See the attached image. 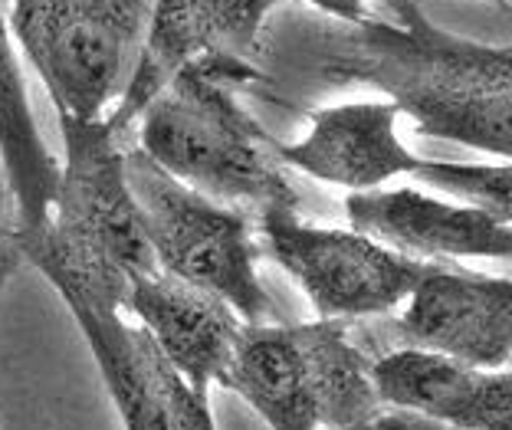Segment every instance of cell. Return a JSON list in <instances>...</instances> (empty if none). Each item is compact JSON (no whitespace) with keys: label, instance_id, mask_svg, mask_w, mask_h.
<instances>
[{"label":"cell","instance_id":"6da1fadb","mask_svg":"<svg viewBox=\"0 0 512 430\" xmlns=\"http://www.w3.org/2000/svg\"><path fill=\"white\" fill-rule=\"evenodd\" d=\"M394 20L345 23L332 73L378 89L417 135L512 158V46H486L430 23L411 0Z\"/></svg>","mask_w":512,"mask_h":430},{"label":"cell","instance_id":"7a4b0ae2","mask_svg":"<svg viewBox=\"0 0 512 430\" xmlns=\"http://www.w3.org/2000/svg\"><path fill=\"white\" fill-rule=\"evenodd\" d=\"M63 132L60 188L46 224L17 227L20 257L69 306L125 309L138 276L158 270L128 181V135L112 119L56 115Z\"/></svg>","mask_w":512,"mask_h":430},{"label":"cell","instance_id":"3957f363","mask_svg":"<svg viewBox=\"0 0 512 430\" xmlns=\"http://www.w3.org/2000/svg\"><path fill=\"white\" fill-rule=\"evenodd\" d=\"M234 92L237 83L211 69H181L138 119V148L178 181L253 217L299 211L302 191L279 158V142Z\"/></svg>","mask_w":512,"mask_h":430},{"label":"cell","instance_id":"277c9868","mask_svg":"<svg viewBox=\"0 0 512 430\" xmlns=\"http://www.w3.org/2000/svg\"><path fill=\"white\" fill-rule=\"evenodd\" d=\"M270 430H342L384 404L375 362L355 342L352 322H247L224 375Z\"/></svg>","mask_w":512,"mask_h":430},{"label":"cell","instance_id":"5b68a950","mask_svg":"<svg viewBox=\"0 0 512 430\" xmlns=\"http://www.w3.org/2000/svg\"><path fill=\"white\" fill-rule=\"evenodd\" d=\"M128 181L161 273L211 289L243 322H276L279 306L256 270L263 247L250 211L178 181L138 145L128 148Z\"/></svg>","mask_w":512,"mask_h":430},{"label":"cell","instance_id":"8992f818","mask_svg":"<svg viewBox=\"0 0 512 430\" xmlns=\"http://www.w3.org/2000/svg\"><path fill=\"white\" fill-rule=\"evenodd\" d=\"M151 0H10L20 53L56 115L106 119L145 46Z\"/></svg>","mask_w":512,"mask_h":430},{"label":"cell","instance_id":"52a82bcc","mask_svg":"<svg viewBox=\"0 0 512 430\" xmlns=\"http://www.w3.org/2000/svg\"><path fill=\"white\" fill-rule=\"evenodd\" d=\"M256 230L263 253L293 276L319 319L355 325L394 316L437 266L355 227H312L299 211H266L256 217Z\"/></svg>","mask_w":512,"mask_h":430},{"label":"cell","instance_id":"ba28073f","mask_svg":"<svg viewBox=\"0 0 512 430\" xmlns=\"http://www.w3.org/2000/svg\"><path fill=\"white\" fill-rule=\"evenodd\" d=\"M279 4L283 0H151L145 46L119 106L109 112L112 125L132 132L148 102L188 66H204L237 86L253 79V53Z\"/></svg>","mask_w":512,"mask_h":430},{"label":"cell","instance_id":"9c48e42d","mask_svg":"<svg viewBox=\"0 0 512 430\" xmlns=\"http://www.w3.org/2000/svg\"><path fill=\"white\" fill-rule=\"evenodd\" d=\"M125 430H217L211 398L174 368L145 325L112 306H69Z\"/></svg>","mask_w":512,"mask_h":430},{"label":"cell","instance_id":"30bf717a","mask_svg":"<svg viewBox=\"0 0 512 430\" xmlns=\"http://www.w3.org/2000/svg\"><path fill=\"white\" fill-rule=\"evenodd\" d=\"M391 332L404 348L503 368L512 358V280L437 263L391 316Z\"/></svg>","mask_w":512,"mask_h":430},{"label":"cell","instance_id":"8fae6325","mask_svg":"<svg viewBox=\"0 0 512 430\" xmlns=\"http://www.w3.org/2000/svg\"><path fill=\"white\" fill-rule=\"evenodd\" d=\"M348 224L424 263L512 260V227L483 207L421 188H375L345 197Z\"/></svg>","mask_w":512,"mask_h":430},{"label":"cell","instance_id":"7c38bea8","mask_svg":"<svg viewBox=\"0 0 512 430\" xmlns=\"http://www.w3.org/2000/svg\"><path fill=\"white\" fill-rule=\"evenodd\" d=\"M401 112L391 99L339 102L309 112V129L296 142H279L289 168L322 184L375 191L421 168V155L401 142Z\"/></svg>","mask_w":512,"mask_h":430},{"label":"cell","instance_id":"4fadbf2b","mask_svg":"<svg viewBox=\"0 0 512 430\" xmlns=\"http://www.w3.org/2000/svg\"><path fill=\"white\" fill-rule=\"evenodd\" d=\"M375 381L388 404L447 430H512V371L506 365L483 368L401 345L375 358Z\"/></svg>","mask_w":512,"mask_h":430},{"label":"cell","instance_id":"5bb4252c","mask_svg":"<svg viewBox=\"0 0 512 430\" xmlns=\"http://www.w3.org/2000/svg\"><path fill=\"white\" fill-rule=\"evenodd\" d=\"M125 312L145 325L174 368H181L201 391L224 385L230 358L247 325L227 299L178 276L151 270L132 283Z\"/></svg>","mask_w":512,"mask_h":430},{"label":"cell","instance_id":"9a60e30c","mask_svg":"<svg viewBox=\"0 0 512 430\" xmlns=\"http://www.w3.org/2000/svg\"><path fill=\"white\" fill-rule=\"evenodd\" d=\"M0 168L17 201L20 230L46 224L60 188L63 161L46 145L33 115L20 69V46L4 0H0Z\"/></svg>","mask_w":512,"mask_h":430},{"label":"cell","instance_id":"2e32d148","mask_svg":"<svg viewBox=\"0 0 512 430\" xmlns=\"http://www.w3.org/2000/svg\"><path fill=\"white\" fill-rule=\"evenodd\" d=\"M421 184L490 211L512 227V158L506 161H430L414 171Z\"/></svg>","mask_w":512,"mask_h":430},{"label":"cell","instance_id":"e0dca14e","mask_svg":"<svg viewBox=\"0 0 512 430\" xmlns=\"http://www.w3.org/2000/svg\"><path fill=\"white\" fill-rule=\"evenodd\" d=\"M17 201L10 194V184H7V174L0 171V289L10 280V273L17 270L20 257V247H17Z\"/></svg>","mask_w":512,"mask_h":430},{"label":"cell","instance_id":"ac0fdd59","mask_svg":"<svg viewBox=\"0 0 512 430\" xmlns=\"http://www.w3.org/2000/svg\"><path fill=\"white\" fill-rule=\"evenodd\" d=\"M342 430H447V427H440L437 421H430V417H424V414L384 404L378 414H371V417H365V421H358L352 427H342Z\"/></svg>","mask_w":512,"mask_h":430},{"label":"cell","instance_id":"d6986e66","mask_svg":"<svg viewBox=\"0 0 512 430\" xmlns=\"http://www.w3.org/2000/svg\"><path fill=\"white\" fill-rule=\"evenodd\" d=\"M319 14L339 20V23H362L368 17L371 0H309Z\"/></svg>","mask_w":512,"mask_h":430},{"label":"cell","instance_id":"ffe728a7","mask_svg":"<svg viewBox=\"0 0 512 430\" xmlns=\"http://www.w3.org/2000/svg\"><path fill=\"white\" fill-rule=\"evenodd\" d=\"M496 4H503V0H496Z\"/></svg>","mask_w":512,"mask_h":430}]
</instances>
